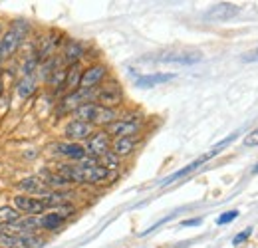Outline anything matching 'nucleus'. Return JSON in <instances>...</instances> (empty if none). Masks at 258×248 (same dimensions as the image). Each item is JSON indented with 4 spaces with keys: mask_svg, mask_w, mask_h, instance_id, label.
Listing matches in <instances>:
<instances>
[{
    "mask_svg": "<svg viewBox=\"0 0 258 248\" xmlns=\"http://www.w3.org/2000/svg\"><path fill=\"white\" fill-rule=\"evenodd\" d=\"M58 173L66 177L70 183L78 185H99L109 177V171L101 165H62Z\"/></svg>",
    "mask_w": 258,
    "mask_h": 248,
    "instance_id": "obj_1",
    "label": "nucleus"
},
{
    "mask_svg": "<svg viewBox=\"0 0 258 248\" xmlns=\"http://www.w3.org/2000/svg\"><path fill=\"white\" fill-rule=\"evenodd\" d=\"M28 32H30L28 20H14L0 38V60L14 56L18 52V48L22 46V42L26 40Z\"/></svg>",
    "mask_w": 258,
    "mask_h": 248,
    "instance_id": "obj_2",
    "label": "nucleus"
},
{
    "mask_svg": "<svg viewBox=\"0 0 258 248\" xmlns=\"http://www.w3.org/2000/svg\"><path fill=\"white\" fill-rule=\"evenodd\" d=\"M14 209L20 215L26 217H42L48 211V205L40 197H30V195H16L14 197Z\"/></svg>",
    "mask_w": 258,
    "mask_h": 248,
    "instance_id": "obj_3",
    "label": "nucleus"
},
{
    "mask_svg": "<svg viewBox=\"0 0 258 248\" xmlns=\"http://www.w3.org/2000/svg\"><path fill=\"white\" fill-rule=\"evenodd\" d=\"M96 103L101 107H109V109H115L123 103V92L119 88L117 82H109L105 86H101L96 92Z\"/></svg>",
    "mask_w": 258,
    "mask_h": 248,
    "instance_id": "obj_4",
    "label": "nucleus"
},
{
    "mask_svg": "<svg viewBox=\"0 0 258 248\" xmlns=\"http://www.w3.org/2000/svg\"><path fill=\"white\" fill-rule=\"evenodd\" d=\"M139 129H141L139 119L137 117H131V115H123L117 121H113L111 125L105 127L107 135L109 137H115V139L117 137H135V133H139Z\"/></svg>",
    "mask_w": 258,
    "mask_h": 248,
    "instance_id": "obj_5",
    "label": "nucleus"
},
{
    "mask_svg": "<svg viewBox=\"0 0 258 248\" xmlns=\"http://www.w3.org/2000/svg\"><path fill=\"white\" fill-rule=\"evenodd\" d=\"M86 155L94 157L99 161V157H103L109 149H111V141H109V135L105 129H99V131H94V135L88 139L86 143Z\"/></svg>",
    "mask_w": 258,
    "mask_h": 248,
    "instance_id": "obj_6",
    "label": "nucleus"
},
{
    "mask_svg": "<svg viewBox=\"0 0 258 248\" xmlns=\"http://www.w3.org/2000/svg\"><path fill=\"white\" fill-rule=\"evenodd\" d=\"M2 248H42L44 240L36 234H4L0 236Z\"/></svg>",
    "mask_w": 258,
    "mask_h": 248,
    "instance_id": "obj_7",
    "label": "nucleus"
},
{
    "mask_svg": "<svg viewBox=\"0 0 258 248\" xmlns=\"http://www.w3.org/2000/svg\"><path fill=\"white\" fill-rule=\"evenodd\" d=\"M107 76V68L103 64H92L84 70L82 74V84H80V90H96L99 88V84L105 80Z\"/></svg>",
    "mask_w": 258,
    "mask_h": 248,
    "instance_id": "obj_8",
    "label": "nucleus"
},
{
    "mask_svg": "<svg viewBox=\"0 0 258 248\" xmlns=\"http://www.w3.org/2000/svg\"><path fill=\"white\" fill-rule=\"evenodd\" d=\"M64 135L68 141L72 143H80V141H88L94 135V125L80 121V119H72L64 127Z\"/></svg>",
    "mask_w": 258,
    "mask_h": 248,
    "instance_id": "obj_9",
    "label": "nucleus"
},
{
    "mask_svg": "<svg viewBox=\"0 0 258 248\" xmlns=\"http://www.w3.org/2000/svg\"><path fill=\"white\" fill-rule=\"evenodd\" d=\"M62 34L56 30H52L50 34H46L44 38H40V44H38V50L34 52L36 54V58H38V62H46V60H50V58H54V52H56V48L60 46V42H62V38H60Z\"/></svg>",
    "mask_w": 258,
    "mask_h": 248,
    "instance_id": "obj_10",
    "label": "nucleus"
},
{
    "mask_svg": "<svg viewBox=\"0 0 258 248\" xmlns=\"http://www.w3.org/2000/svg\"><path fill=\"white\" fill-rule=\"evenodd\" d=\"M86 56V48L82 42L78 40H68L64 44V50H62V58L68 66H74V64H80V60Z\"/></svg>",
    "mask_w": 258,
    "mask_h": 248,
    "instance_id": "obj_11",
    "label": "nucleus"
},
{
    "mask_svg": "<svg viewBox=\"0 0 258 248\" xmlns=\"http://www.w3.org/2000/svg\"><path fill=\"white\" fill-rule=\"evenodd\" d=\"M56 153L58 155L66 157V159H72V161H82L86 157V149L84 145L80 143H72V141H64V143H56L54 145Z\"/></svg>",
    "mask_w": 258,
    "mask_h": 248,
    "instance_id": "obj_12",
    "label": "nucleus"
},
{
    "mask_svg": "<svg viewBox=\"0 0 258 248\" xmlns=\"http://www.w3.org/2000/svg\"><path fill=\"white\" fill-rule=\"evenodd\" d=\"M238 14V6L236 4H230V2H221V4H215L209 12H207V18L209 20H230L232 16Z\"/></svg>",
    "mask_w": 258,
    "mask_h": 248,
    "instance_id": "obj_13",
    "label": "nucleus"
},
{
    "mask_svg": "<svg viewBox=\"0 0 258 248\" xmlns=\"http://www.w3.org/2000/svg\"><path fill=\"white\" fill-rule=\"evenodd\" d=\"M137 147V139L135 137H117L113 143H111V153L119 157H129Z\"/></svg>",
    "mask_w": 258,
    "mask_h": 248,
    "instance_id": "obj_14",
    "label": "nucleus"
},
{
    "mask_svg": "<svg viewBox=\"0 0 258 248\" xmlns=\"http://www.w3.org/2000/svg\"><path fill=\"white\" fill-rule=\"evenodd\" d=\"M117 119H119V113H117L115 109H109V107H101V105H97L96 115H94L92 125H94V127H107V125H111L113 121H117Z\"/></svg>",
    "mask_w": 258,
    "mask_h": 248,
    "instance_id": "obj_15",
    "label": "nucleus"
},
{
    "mask_svg": "<svg viewBox=\"0 0 258 248\" xmlns=\"http://www.w3.org/2000/svg\"><path fill=\"white\" fill-rule=\"evenodd\" d=\"M82 74H84V70H82V66H80V64H74V66H70V68L66 70L64 88H66V90H70V93L78 92V90H80V84H82Z\"/></svg>",
    "mask_w": 258,
    "mask_h": 248,
    "instance_id": "obj_16",
    "label": "nucleus"
},
{
    "mask_svg": "<svg viewBox=\"0 0 258 248\" xmlns=\"http://www.w3.org/2000/svg\"><path fill=\"white\" fill-rule=\"evenodd\" d=\"M175 78V74H147V76H141L137 78V86L139 88H155V86H161V84H167Z\"/></svg>",
    "mask_w": 258,
    "mask_h": 248,
    "instance_id": "obj_17",
    "label": "nucleus"
},
{
    "mask_svg": "<svg viewBox=\"0 0 258 248\" xmlns=\"http://www.w3.org/2000/svg\"><path fill=\"white\" fill-rule=\"evenodd\" d=\"M18 189H22L24 193H38L40 197L50 191L48 187L44 185V181H42L40 177H26V179H22V181L18 183Z\"/></svg>",
    "mask_w": 258,
    "mask_h": 248,
    "instance_id": "obj_18",
    "label": "nucleus"
},
{
    "mask_svg": "<svg viewBox=\"0 0 258 248\" xmlns=\"http://www.w3.org/2000/svg\"><path fill=\"white\" fill-rule=\"evenodd\" d=\"M205 161H209V159H207V157H205V155H203V157H199L197 161H193V163H189V165H187V167H183V169H179V171H177V173H173L171 177H167V179L163 181L161 185L165 187V185H171V183H175V181H179L181 177H185V175H189V173H193L195 169H199V167H201V165H203Z\"/></svg>",
    "mask_w": 258,
    "mask_h": 248,
    "instance_id": "obj_19",
    "label": "nucleus"
},
{
    "mask_svg": "<svg viewBox=\"0 0 258 248\" xmlns=\"http://www.w3.org/2000/svg\"><path fill=\"white\" fill-rule=\"evenodd\" d=\"M66 222L64 217H60L56 211L54 213H44L40 217V230H58Z\"/></svg>",
    "mask_w": 258,
    "mask_h": 248,
    "instance_id": "obj_20",
    "label": "nucleus"
},
{
    "mask_svg": "<svg viewBox=\"0 0 258 248\" xmlns=\"http://www.w3.org/2000/svg\"><path fill=\"white\" fill-rule=\"evenodd\" d=\"M36 84H38L36 74H34V76H24V78L20 80V84H18V95H20V97H24V99H26V97H30V95L36 92V88H38Z\"/></svg>",
    "mask_w": 258,
    "mask_h": 248,
    "instance_id": "obj_21",
    "label": "nucleus"
},
{
    "mask_svg": "<svg viewBox=\"0 0 258 248\" xmlns=\"http://www.w3.org/2000/svg\"><path fill=\"white\" fill-rule=\"evenodd\" d=\"M16 220H20V213L14 207H0V224L2 226H10Z\"/></svg>",
    "mask_w": 258,
    "mask_h": 248,
    "instance_id": "obj_22",
    "label": "nucleus"
},
{
    "mask_svg": "<svg viewBox=\"0 0 258 248\" xmlns=\"http://www.w3.org/2000/svg\"><path fill=\"white\" fill-rule=\"evenodd\" d=\"M46 82H48V86H52V88H56V90H60V88H64V82H66V70L62 68H56L48 78H46Z\"/></svg>",
    "mask_w": 258,
    "mask_h": 248,
    "instance_id": "obj_23",
    "label": "nucleus"
},
{
    "mask_svg": "<svg viewBox=\"0 0 258 248\" xmlns=\"http://www.w3.org/2000/svg\"><path fill=\"white\" fill-rule=\"evenodd\" d=\"M119 163H121V159L115 155V153H111V149H109L103 157H99V165H101V167H105L107 171L117 169V167H119Z\"/></svg>",
    "mask_w": 258,
    "mask_h": 248,
    "instance_id": "obj_24",
    "label": "nucleus"
},
{
    "mask_svg": "<svg viewBox=\"0 0 258 248\" xmlns=\"http://www.w3.org/2000/svg\"><path fill=\"white\" fill-rule=\"evenodd\" d=\"M163 62H177V64H195L201 60V56H189V54H173V56H163Z\"/></svg>",
    "mask_w": 258,
    "mask_h": 248,
    "instance_id": "obj_25",
    "label": "nucleus"
},
{
    "mask_svg": "<svg viewBox=\"0 0 258 248\" xmlns=\"http://www.w3.org/2000/svg\"><path fill=\"white\" fill-rule=\"evenodd\" d=\"M234 218H238V211H228V213H223L221 217L217 218V224H228Z\"/></svg>",
    "mask_w": 258,
    "mask_h": 248,
    "instance_id": "obj_26",
    "label": "nucleus"
},
{
    "mask_svg": "<svg viewBox=\"0 0 258 248\" xmlns=\"http://www.w3.org/2000/svg\"><path fill=\"white\" fill-rule=\"evenodd\" d=\"M250 234H252V226H250V228H246V230H242V232H238V234L232 238V244H234V246H236V244H242L244 240H248V236H250Z\"/></svg>",
    "mask_w": 258,
    "mask_h": 248,
    "instance_id": "obj_27",
    "label": "nucleus"
},
{
    "mask_svg": "<svg viewBox=\"0 0 258 248\" xmlns=\"http://www.w3.org/2000/svg\"><path fill=\"white\" fill-rule=\"evenodd\" d=\"M244 145H246V147H256L258 145V129H254L252 133H248V135L244 137Z\"/></svg>",
    "mask_w": 258,
    "mask_h": 248,
    "instance_id": "obj_28",
    "label": "nucleus"
},
{
    "mask_svg": "<svg viewBox=\"0 0 258 248\" xmlns=\"http://www.w3.org/2000/svg\"><path fill=\"white\" fill-rule=\"evenodd\" d=\"M181 224L183 226H199L201 224V218H189V220H183Z\"/></svg>",
    "mask_w": 258,
    "mask_h": 248,
    "instance_id": "obj_29",
    "label": "nucleus"
},
{
    "mask_svg": "<svg viewBox=\"0 0 258 248\" xmlns=\"http://www.w3.org/2000/svg\"><path fill=\"white\" fill-rule=\"evenodd\" d=\"M2 92H4V82H2V78H0V97H2Z\"/></svg>",
    "mask_w": 258,
    "mask_h": 248,
    "instance_id": "obj_30",
    "label": "nucleus"
},
{
    "mask_svg": "<svg viewBox=\"0 0 258 248\" xmlns=\"http://www.w3.org/2000/svg\"><path fill=\"white\" fill-rule=\"evenodd\" d=\"M2 34H4V28H2V22H0V38H2Z\"/></svg>",
    "mask_w": 258,
    "mask_h": 248,
    "instance_id": "obj_31",
    "label": "nucleus"
},
{
    "mask_svg": "<svg viewBox=\"0 0 258 248\" xmlns=\"http://www.w3.org/2000/svg\"><path fill=\"white\" fill-rule=\"evenodd\" d=\"M252 60H258V50L254 52V56H252Z\"/></svg>",
    "mask_w": 258,
    "mask_h": 248,
    "instance_id": "obj_32",
    "label": "nucleus"
},
{
    "mask_svg": "<svg viewBox=\"0 0 258 248\" xmlns=\"http://www.w3.org/2000/svg\"><path fill=\"white\" fill-rule=\"evenodd\" d=\"M252 173H258V165L254 167V169H252Z\"/></svg>",
    "mask_w": 258,
    "mask_h": 248,
    "instance_id": "obj_33",
    "label": "nucleus"
}]
</instances>
